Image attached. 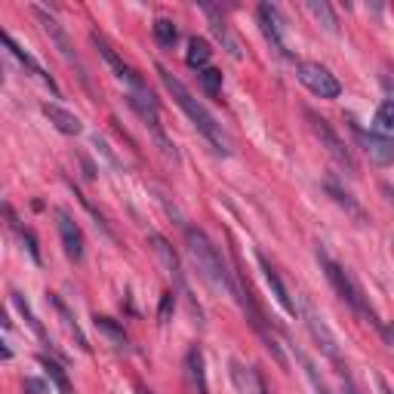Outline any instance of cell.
Instances as JSON below:
<instances>
[{
    "instance_id": "10",
    "label": "cell",
    "mask_w": 394,
    "mask_h": 394,
    "mask_svg": "<svg viewBox=\"0 0 394 394\" xmlns=\"http://www.w3.org/2000/svg\"><path fill=\"white\" fill-rule=\"evenodd\" d=\"M90 41H92V46H96L99 52H102V59L108 62V65L114 68V74H118L120 80H123V83H127V87H129V92H145V90H148V83H145L142 77H139V74L133 71V68H129L127 62H123V59L118 56V52H114V46L108 43L105 37H99L96 31H92V34H90Z\"/></svg>"
},
{
    "instance_id": "21",
    "label": "cell",
    "mask_w": 394,
    "mask_h": 394,
    "mask_svg": "<svg viewBox=\"0 0 394 394\" xmlns=\"http://www.w3.org/2000/svg\"><path fill=\"white\" fill-rule=\"evenodd\" d=\"M92 323H96V330L102 336H108V342L114 345V349H127L129 345V339H127V330L120 327L118 321L114 318H105V314H96V318H92Z\"/></svg>"
},
{
    "instance_id": "1",
    "label": "cell",
    "mask_w": 394,
    "mask_h": 394,
    "mask_svg": "<svg viewBox=\"0 0 394 394\" xmlns=\"http://www.w3.org/2000/svg\"><path fill=\"white\" fill-rule=\"evenodd\" d=\"M157 74H160V83H164V87H167V92L176 99V105H179L182 111L191 118V123H195V127H197V133L204 136L206 142H210L213 148L222 154V157H228V154H231V139H228V133H225V129H222V123L216 120L213 114L206 111V108L200 105L195 96H191V90L185 87V83L179 80V77H173V74H169L164 65L157 68Z\"/></svg>"
},
{
    "instance_id": "19",
    "label": "cell",
    "mask_w": 394,
    "mask_h": 394,
    "mask_svg": "<svg viewBox=\"0 0 394 394\" xmlns=\"http://www.w3.org/2000/svg\"><path fill=\"white\" fill-rule=\"evenodd\" d=\"M323 188H327V195L333 197L339 206H345V213H349V216H354V219H358L360 225H367V213H364V206H360L358 200H354V197H351L349 191H345V188H342V185H339L336 179H327V182H323Z\"/></svg>"
},
{
    "instance_id": "29",
    "label": "cell",
    "mask_w": 394,
    "mask_h": 394,
    "mask_svg": "<svg viewBox=\"0 0 394 394\" xmlns=\"http://www.w3.org/2000/svg\"><path fill=\"white\" fill-rule=\"evenodd\" d=\"M197 77H200V90H204L210 99L222 96V71H216V68H204V71H197Z\"/></svg>"
},
{
    "instance_id": "5",
    "label": "cell",
    "mask_w": 394,
    "mask_h": 394,
    "mask_svg": "<svg viewBox=\"0 0 394 394\" xmlns=\"http://www.w3.org/2000/svg\"><path fill=\"white\" fill-rule=\"evenodd\" d=\"M296 308H299V314L305 318V327H308V333H311L314 342H318V349H321L323 354H327V360L336 367V373H339V376H342V373H351L349 364L342 360V351H339V342H336L333 330H330V327H327V321H323L321 314L314 311V305L308 302V299H302V302H299Z\"/></svg>"
},
{
    "instance_id": "11",
    "label": "cell",
    "mask_w": 394,
    "mask_h": 394,
    "mask_svg": "<svg viewBox=\"0 0 394 394\" xmlns=\"http://www.w3.org/2000/svg\"><path fill=\"white\" fill-rule=\"evenodd\" d=\"M56 222H59V237H62V246H65V256L71 262H83L87 241H83V231L77 225V219L68 210H56Z\"/></svg>"
},
{
    "instance_id": "30",
    "label": "cell",
    "mask_w": 394,
    "mask_h": 394,
    "mask_svg": "<svg viewBox=\"0 0 394 394\" xmlns=\"http://www.w3.org/2000/svg\"><path fill=\"white\" fill-rule=\"evenodd\" d=\"M173 311H176V293H173V290H167L164 296H160L157 321H160V323H169V318H173Z\"/></svg>"
},
{
    "instance_id": "7",
    "label": "cell",
    "mask_w": 394,
    "mask_h": 394,
    "mask_svg": "<svg viewBox=\"0 0 394 394\" xmlns=\"http://www.w3.org/2000/svg\"><path fill=\"white\" fill-rule=\"evenodd\" d=\"M31 10H34L37 22H41V28L46 31V37H50L52 43H56V50L62 52V56H65V62H68V65H74V68H77V77H80V80H83V87H87V83H90V80H87V68H83L80 56H77V52H74V43H71V37H68V31L62 28L56 15H52V13H46L43 6H37V3H34V6H31Z\"/></svg>"
},
{
    "instance_id": "17",
    "label": "cell",
    "mask_w": 394,
    "mask_h": 394,
    "mask_svg": "<svg viewBox=\"0 0 394 394\" xmlns=\"http://www.w3.org/2000/svg\"><path fill=\"white\" fill-rule=\"evenodd\" d=\"M46 302H50L52 308H56V314H59V321H62V327L68 330V336L77 342V349L80 351H90V342H87V336H83V330H80V323H77V318L71 314V308H68L62 299L56 296V293H46Z\"/></svg>"
},
{
    "instance_id": "33",
    "label": "cell",
    "mask_w": 394,
    "mask_h": 394,
    "mask_svg": "<svg viewBox=\"0 0 394 394\" xmlns=\"http://www.w3.org/2000/svg\"><path fill=\"white\" fill-rule=\"evenodd\" d=\"M10 358H13V349L3 342V339H0V360H10Z\"/></svg>"
},
{
    "instance_id": "9",
    "label": "cell",
    "mask_w": 394,
    "mask_h": 394,
    "mask_svg": "<svg viewBox=\"0 0 394 394\" xmlns=\"http://www.w3.org/2000/svg\"><path fill=\"white\" fill-rule=\"evenodd\" d=\"M345 120H349V129L354 133V139L360 142V148L370 154V160H373V164H379V167H388L394 160V142H391V139L373 133V129H364L354 114H345Z\"/></svg>"
},
{
    "instance_id": "20",
    "label": "cell",
    "mask_w": 394,
    "mask_h": 394,
    "mask_svg": "<svg viewBox=\"0 0 394 394\" xmlns=\"http://www.w3.org/2000/svg\"><path fill=\"white\" fill-rule=\"evenodd\" d=\"M13 305H15V308H19V314H22V318H25V321H28V327H31V330H34V336H37V339H41V342L46 345V349H56V345H52V339H50V333H46V327H43V323H41V321H37V314H34V311H31V305H28V299H25V296H22V293H13Z\"/></svg>"
},
{
    "instance_id": "12",
    "label": "cell",
    "mask_w": 394,
    "mask_h": 394,
    "mask_svg": "<svg viewBox=\"0 0 394 394\" xmlns=\"http://www.w3.org/2000/svg\"><path fill=\"white\" fill-rule=\"evenodd\" d=\"M200 6H204L206 19H210V31L216 34V41L222 43V50H228V56H231V59L241 62V59H244V46H241V41H237L234 34H231V28L225 25V19H222L219 6H213V3H200Z\"/></svg>"
},
{
    "instance_id": "36",
    "label": "cell",
    "mask_w": 394,
    "mask_h": 394,
    "mask_svg": "<svg viewBox=\"0 0 394 394\" xmlns=\"http://www.w3.org/2000/svg\"><path fill=\"white\" fill-rule=\"evenodd\" d=\"M139 394H151V391L148 388H139Z\"/></svg>"
},
{
    "instance_id": "32",
    "label": "cell",
    "mask_w": 394,
    "mask_h": 394,
    "mask_svg": "<svg viewBox=\"0 0 394 394\" xmlns=\"http://www.w3.org/2000/svg\"><path fill=\"white\" fill-rule=\"evenodd\" d=\"M25 391L28 394H50L46 382H41V379H25Z\"/></svg>"
},
{
    "instance_id": "25",
    "label": "cell",
    "mask_w": 394,
    "mask_h": 394,
    "mask_svg": "<svg viewBox=\"0 0 394 394\" xmlns=\"http://www.w3.org/2000/svg\"><path fill=\"white\" fill-rule=\"evenodd\" d=\"M188 376L191 382H195L197 394H210V388H206V370H204V354H200V349L195 345V349L188 351Z\"/></svg>"
},
{
    "instance_id": "14",
    "label": "cell",
    "mask_w": 394,
    "mask_h": 394,
    "mask_svg": "<svg viewBox=\"0 0 394 394\" xmlns=\"http://www.w3.org/2000/svg\"><path fill=\"white\" fill-rule=\"evenodd\" d=\"M259 268H262V274H265V283H268V290H272V296H274V302L283 308V311L290 314V318H296L299 314V308H296V302L290 299V293H287V287H283V281H281V274L274 272V265L268 262L265 256L259 253Z\"/></svg>"
},
{
    "instance_id": "35",
    "label": "cell",
    "mask_w": 394,
    "mask_h": 394,
    "mask_svg": "<svg viewBox=\"0 0 394 394\" xmlns=\"http://www.w3.org/2000/svg\"><path fill=\"white\" fill-rule=\"evenodd\" d=\"M0 87H3V62H0Z\"/></svg>"
},
{
    "instance_id": "26",
    "label": "cell",
    "mask_w": 394,
    "mask_h": 394,
    "mask_svg": "<svg viewBox=\"0 0 394 394\" xmlns=\"http://www.w3.org/2000/svg\"><path fill=\"white\" fill-rule=\"evenodd\" d=\"M151 31H154V41L164 46V50H173L179 43V28H176L173 19H154Z\"/></svg>"
},
{
    "instance_id": "23",
    "label": "cell",
    "mask_w": 394,
    "mask_h": 394,
    "mask_svg": "<svg viewBox=\"0 0 394 394\" xmlns=\"http://www.w3.org/2000/svg\"><path fill=\"white\" fill-rule=\"evenodd\" d=\"M41 367L46 370V376H50V382L59 388V394H74V388H71V379H68V373H65V367L62 364H56L52 358H46V354H41Z\"/></svg>"
},
{
    "instance_id": "4",
    "label": "cell",
    "mask_w": 394,
    "mask_h": 394,
    "mask_svg": "<svg viewBox=\"0 0 394 394\" xmlns=\"http://www.w3.org/2000/svg\"><path fill=\"white\" fill-rule=\"evenodd\" d=\"M305 120H308V127H311V133L318 136L321 148H327V154H330V157H333L336 164L342 167L349 176H354V179H358V176H360L358 157H354V154H351V148L342 142V136H339L336 129L330 127V120H327V118H321V114H314L311 108H305Z\"/></svg>"
},
{
    "instance_id": "16",
    "label": "cell",
    "mask_w": 394,
    "mask_h": 394,
    "mask_svg": "<svg viewBox=\"0 0 394 394\" xmlns=\"http://www.w3.org/2000/svg\"><path fill=\"white\" fill-rule=\"evenodd\" d=\"M43 118L52 123V127L59 129L62 136H77L83 129V123H80V118L77 114H71L68 108H62V105H56V102H43Z\"/></svg>"
},
{
    "instance_id": "34",
    "label": "cell",
    "mask_w": 394,
    "mask_h": 394,
    "mask_svg": "<svg viewBox=\"0 0 394 394\" xmlns=\"http://www.w3.org/2000/svg\"><path fill=\"white\" fill-rule=\"evenodd\" d=\"M0 323H3V327H6V330H10V327H13V323H10V321H6V311H3V308H0Z\"/></svg>"
},
{
    "instance_id": "31",
    "label": "cell",
    "mask_w": 394,
    "mask_h": 394,
    "mask_svg": "<svg viewBox=\"0 0 394 394\" xmlns=\"http://www.w3.org/2000/svg\"><path fill=\"white\" fill-rule=\"evenodd\" d=\"M22 241H25V246H28V253H31V259L37 262V265H41V250H37V237H34V231L31 228H22Z\"/></svg>"
},
{
    "instance_id": "8",
    "label": "cell",
    "mask_w": 394,
    "mask_h": 394,
    "mask_svg": "<svg viewBox=\"0 0 394 394\" xmlns=\"http://www.w3.org/2000/svg\"><path fill=\"white\" fill-rule=\"evenodd\" d=\"M256 19H259V28H262V34H265V41L272 43V50L283 62H293V65H296V56L290 52V43H287V37H283V19H281V13H277V6L259 3Z\"/></svg>"
},
{
    "instance_id": "13",
    "label": "cell",
    "mask_w": 394,
    "mask_h": 394,
    "mask_svg": "<svg viewBox=\"0 0 394 394\" xmlns=\"http://www.w3.org/2000/svg\"><path fill=\"white\" fill-rule=\"evenodd\" d=\"M0 46H6V50H10V52H13V56H15V59H19V65H22V68H28V71H31V74H34V77H41V80L46 83V87H50L52 92H56V96H62V90H59V83H56V80H52V77H50V74H46V71H43V68H41V62H37L34 56H31V52H28V50H25V46H22V43H15V41H13V37H10V34H6V31H3V28H0Z\"/></svg>"
},
{
    "instance_id": "24",
    "label": "cell",
    "mask_w": 394,
    "mask_h": 394,
    "mask_svg": "<svg viewBox=\"0 0 394 394\" xmlns=\"http://www.w3.org/2000/svg\"><path fill=\"white\" fill-rule=\"evenodd\" d=\"M305 10L314 15V19L321 22L323 28L330 31V34H339V19H336V13H333V6L327 3V0H308L305 3Z\"/></svg>"
},
{
    "instance_id": "6",
    "label": "cell",
    "mask_w": 394,
    "mask_h": 394,
    "mask_svg": "<svg viewBox=\"0 0 394 394\" xmlns=\"http://www.w3.org/2000/svg\"><path fill=\"white\" fill-rule=\"evenodd\" d=\"M296 74L302 80V87L308 92H314L318 99H339L342 96V83L339 77L330 71L321 62H296Z\"/></svg>"
},
{
    "instance_id": "18",
    "label": "cell",
    "mask_w": 394,
    "mask_h": 394,
    "mask_svg": "<svg viewBox=\"0 0 394 394\" xmlns=\"http://www.w3.org/2000/svg\"><path fill=\"white\" fill-rule=\"evenodd\" d=\"M148 244H151V250L160 256V262L167 265V274H173V281L179 283V290H185V277H182L179 256L173 253V246H169V241H167V237H160L157 231H151V234H148Z\"/></svg>"
},
{
    "instance_id": "22",
    "label": "cell",
    "mask_w": 394,
    "mask_h": 394,
    "mask_svg": "<svg viewBox=\"0 0 394 394\" xmlns=\"http://www.w3.org/2000/svg\"><path fill=\"white\" fill-rule=\"evenodd\" d=\"M210 59H213V46L206 43L204 37H191L188 52H185V62H188L191 68H197V71H204V68H210Z\"/></svg>"
},
{
    "instance_id": "2",
    "label": "cell",
    "mask_w": 394,
    "mask_h": 394,
    "mask_svg": "<svg viewBox=\"0 0 394 394\" xmlns=\"http://www.w3.org/2000/svg\"><path fill=\"white\" fill-rule=\"evenodd\" d=\"M318 262H321V272L327 274V281H330V287L336 290V296L342 299L345 305L351 308V311H358L360 318H367L370 323H376V327H382V321H379V314H376V308L370 305V299L364 296V290H360V283L354 281V277L349 274V268H342L336 259H330V253L323 250V246L318 244ZM382 336H385V342H391V333H388V327H382Z\"/></svg>"
},
{
    "instance_id": "15",
    "label": "cell",
    "mask_w": 394,
    "mask_h": 394,
    "mask_svg": "<svg viewBox=\"0 0 394 394\" xmlns=\"http://www.w3.org/2000/svg\"><path fill=\"white\" fill-rule=\"evenodd\" d=\"M231 382H234V388L241 394H268V385L262 379L259 370L253 367H244L241 360H231Z\"/></svg>"
},
{
    "instance_id": "3",
    "label": "cell",
    "mask_w": 394,
    "mask_h": 394,
    "mask_svg": "<svg viewBox=\"0 0 394 394\" xmlns=\"http://www.w3.org/2000/svg\"><path fill=\"white\" fill-rule=\"evenodd\" d=\"M182 228H185L188 253H191V259H195V265H197V274L204 277L216 293L234 296V274L225 268V262H222V256H219V250L213 246V241L195 225H182Z\"/></svg>"
},
{
    "instance_id": "28",
    "label": "cell",
    "mask_w": 394,
    "mask_h": 394,
    "mask_svg": "<svg viewBox=\"0 0 394 394\" xmlns=\"http://www.w3.org/2000/svg\"><path fill=\"white\" fill-rule=\"evenodd\" d=\"M296 358H299V364H302V370H305L308 382H311V391H314V394H333V391H330V385L321 379V373H318V367H314V360L308 358L305 351H296Z\"/></svg>"
},
{
    "instance_id": "27",
    "label": "cell",
    "mask_w": 394,
    "mask_h": 394,
    "mask_svg": "<svg viewBox=\"0 0 394 394\" xmlns=\"http://www.w3.org/2000/svg\"><path fill=\"white\" fill-rule=\"evenodd\" d=\"M373 133H379V136H388V139H391V133H394V102H391V99H382L379 108H376Z\"/></svg>"
}]
</instances>
